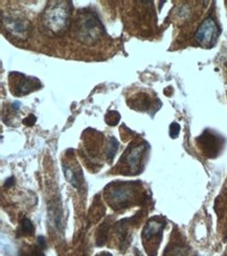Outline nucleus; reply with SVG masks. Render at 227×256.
<instances>
[{
  "label": "nucleus",
  "mask_w": 227,
  "mask_h": 256,
  "mask_svg": "<svg viewBox=\"0 0 227 256\" xmlns=\"http://www.w3.org/2000/svg\"><path fill=\"white\" fill-rule=\"evenodd\" d=\"M69 2H55L49 4L44 12L43 22L46 28L55 34H62L66 32L69 26L70 8Z\"/></svg>",
  "instance_id": "1"
},
{
  "label": "nucleus",
  "mask_w": 227,
  "mask_h": 256,
  "mask_svg": "<svg viewBox=\"0 0 227 256\" xmlns=\"http://www.w3.org/2000/svg\"><path fill=\"white\" fill-rule=\"evenodd\" d=\"M104 28L94 13L80 14L75 21V34L85 44H93L103 34Z\"/></svg>",
  "instance_id": "2"
},
{
  "label": "nucleus",
  "mask_w": 227,
  "mask_h": 256,
  "mask_svg": "<svg viewBox=\"0 0 227 256\" xmlns=\"http://www.w3.org/2000/svg\"><path fill=\"white\" fill-rule=\"evenodd\" d=\"M219 33L220 30L216 20L213 17H208L198 28L195 34V40L203 48H212L217 41Z\"/></svg>",
  "instance_id": "3"
},
{
  "label": "nucleus",
  "mask_w": 227,
  "mask_h": 256,
  "mask_svg": "<svg viewBox=\"0 0 227 256\" xmlns=\"http://www.w3.org/2000/svg\"><path fill=\"white\" fill-rule=\"evenodd\" d=\"M113 188L108 189V202L114 209H122L131 202L133 188L130 183L113 184Z\"/></svg>",
  "instance_id": "4"
},
{
  "label": "nucleus",
  "mask_w": 227,
  "mask_h": 256,
  "mask_svg": "<svg viewBox=\"0 0 227 256\" xmlns=\"http://www.w3.org/2000/svg\"><path fill=\"white\" fill-rule=\"evenodd\" d=\"M2 24L8 33L16 38L25 39L28 35L29 24L23 16L6 15L5 18H2Z\"/></svg>",
  "instance_id": "5"
},
{
  "label": "nucleus",
  "mask_w": 227,
  "mask_h": 256,
  "mask_svg": "<svg viewBox=\"0 0 227 256\" xmlns=\"http://www.w3.org/2000/svg\"><path fill=\"white\" fill-rule=\"evenodd\" d=\"M198 141L202 148L203 152L208 156H216L221 150L223 140L218 134L210 130H205L199 138Z\"/></svg>",
  "instance_id": "6"
},
{
  "label": "nucleus",
  "mask_w": 227,
  "mask_h": 256,
  "mask_svg": "<svg viewBox=\"0 0 227 256\" xmlns=\"http://www.w3.org/2000/svg\"><path fill=\"white\" fill-rule=\"evenodd\" d=\"M146 150V147L143 145H137L135 147H130L125 154L124 161L127 165L129 172L131 174L139 172V165L142 162V158Z\"/></svg>",
  "instance_id": "7"
},
{
  "label": "nucleus",
  "mask_w": 227,
  "mask_h": 256,
  "mask_svg": "<svg viewBox=\"0 0 227 256\" xmlns=\"http://www.w3.org/2000/svg\"><path fill=\"white\" fill-rule=\"evenodd\" d=\"M165 226H166V222H159L156 218L150 220L143 232L144 240H150L158 236H160L162 229L165 228Z\"/></svg>",
  "instance_id": "8"
},
{
  "label": "nucleus",
  "mask_w": 227,
  "mask_h": 256,
  "mask_svg": "<svg viewBox=\"0 0 227 256\" xmlns=\"http://www.w3.org/2000/svg\"><path fill=\"white\" fill-rule=\"evenodd\" d=\"M38 88V82L36 80L25 79L23 74H21V80L17 83V90L18 94H26L32 90V88L36 90Z\"/></svg>",
  "instance_id": "9"
},
{
  "label": "nucleus",
  "mask_w": 227,
  "mask_h": 256,
  "mask_svg": "<svg viewBox=\"0 0 227 256\" xmlns=\"http://www.w3.org/2000/svg\"><path fill=\"white\" fill-rule=\"evenodd\" d=\"M63 172L65 174V178L68 180V182L75 188V189H80V180L77 176V174L74 172V170L67 166V165H63Z\"/></svg>",
  "instance_id": "10"
},
{
  "label": "nucleus",
  "mask_w": 227,
  "mask_h": 256,
  "mask_svg": "<svg viewBox=\"0 0 227 256\" xmlns=\"http://www.w3.org/2000/svg\"><path fill=\"white\" fill-rule=\"evenodd\" d=\"M118 150V142L115 138H110L107 143L106 147V158L110 163L113 161V158Z\"/></svg>",
  "instance_id": "11"
},
{
  "label": "nucleus",
  "mask_w": 227,
  "mask_h": 256,
  "mask_svg": "<svg viewBox=\"0 0 227 256\" xmlns=\"http://www.w3.org/2000/svg\"><path fill=\"white\" fill-rule=\"evenodd\" d=\"M108 229H109L108 224H104V225H102L100 227L99 231H97V236H96V244H97V246H103V244L106 242Z\"/></svg>",
  "instance_id": "12"
},
{
  "label": "nucleus",
  "mask_w": 227,
  "mask_h": 256,
  "mask_svg": "<svg viewBox=\"0 0 227 256\" xmlns=\"http://www.w3.org/2000/svg\"><path fill=\"white\" fill-rule=\"evenodd\" d=\"M105 120H106V123L108 125L110 126H115L118 124V122H120L121 120V114H118L117 112H114V110H110L108 112L105 116Z\"/></svg>",
  "instance_id": "13"
},
{
  "label": "nucleus",
  "mask_w": 227,
  "mask_h": 256,
  "mask_svg": "<svg viewBox=\"0 0 227 256\" xmlns=\"http://www.w3.org/2000/svg\"><path fill=\"white\" fill-rule=\"evenodd\" d=\"M21 232H22L23 236H31L34 233V226H32L31 222L24 218L21 222Z\"/></svg>",
  "instance_id": "14"
},
{
  "label": "nucleus",
  "mask_w": 227,
  "mask_h": 256,
  "mask_svg": "<svg viewBox=\"0 0 227 256\" xmlns=\"http://www.w3.org/2000/svg\"><path fill=\"white\" fill-rule=\"evenodd\" d=\"M180 134V125L176 122L172 123L170 126V136L172 138H176Z\"/></svg>",
  "instance_id": "15"
},
{
  "label": "nucleus",
  "mask_w": 227,
  "mask_h": 256,
  "mask_svg": "<svg viewBox=\"0 0 227 256\" xmlns=\"http://www.w3.org/2000/svg\"><path fill=\"white\" fill-rule=\"evenodd\" d=\"M22 122L26 126H32V125H35V123L37 122V118L34 114H29L26 116L25 119H23Z\"/></svg>",
  "instance_id": "16"
},
{
  "label": "nucleus",
  "mask_w": 227,
  "mask_h": 256,
  "mask_svg": "<svg viewBox=\"0 0 227 256\" xmlns=\"http://www.w3.org/2000/svg\"><path fill=\"white\" fill-rule=\"evenodd\" d=\"M43 251H44V250H42L41 248H39L37 246L36 248H34V249L31 250V252L27 256H45L44 253H43Z\"/></svg>",
  "instance_id": "17"
},
{
  "label": "nucleus",
  "mask_w": 227,
  "mask_h": 256,
  "mask_svg": "<svg viewBox=\"0 0 227 256\" xmlns=\"http://www.w3.org/2000/svg\"><path fill=\"white\" fill-rule=\"evenodd\" d=\"M37 244H38V247L41 248L42 250H45L46 249V240H45V238H43V236H39L38 238Z\"/></svg>",
  "instance_id": "18"
},
{
  "label": "nucleus",
  "mask_w": 227,
  "mask_h": 256,
  "mask_svg": "<svg viewBox=\"0 0 227 256\" xmlns=\"http://www.w3.org/2000/svg\"><path fill=\"white\" fill-rule=\"evenodd\" d=\"M15 183V178L13 176H10L8 178H6L5 183H4V188H10Z\"/></svg>",
  "instance_id": "19"
},
{
  "label": "nucleus",
  "mask_w": 227,
  "mask_h": 256,
  "mask_svg": "<svg viewBox=\"0 0 227 256\" xmlns=\"http://www.w3.org/2000/svg\"><path fill=\"white\" fill-rule=\"evenodd\" d=\"M95 256H112V255H111V253H109V252H102V253L97 254V255H95Z\"/></svg>",
  "instance_id": "20"
},
{
  "label": "nucleus",
  "mask_w": 227,
  "mask_h": 256,
  "mask_svg": "<svg viewBox=\"0 0 227 256\" xmlns=\"http://www.w3.org/2000/svg\"><path fill=\"white\" fill-rule=\"evenodd\" d=\"M13 108L18 110L20 108V103H19V102H15V103L13 104Z\"/></svg>",
  "instance_id": "21"
},
{
  "label": "nucleus",
  "mask_w": 227,
  "mask_h": 256,
  "mask_svg": "<svg viewBox=\"0 0 227 256\" xmlns=\"http://www.w3.org/2000/svg\"><path fill=\"white\" fill-rule=\"evenodd\" d=\"M135 253H136V256H143V255L140 254V253H139L137 250H135Z\"/></svg>",
  "instance_id": "22"
}]
</instances>
